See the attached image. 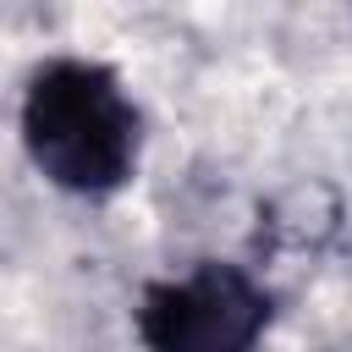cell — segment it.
Instances as JSON below:
<instances>
[{"instance_id":"obj_1","label":"cell","mask_w":352,"mask_h":352,"mask_svg":"<svg viewBox=\"0 0 352 352\" xmlns=\"http://www.w3.org/2000/svg\"><path fill=\"white\" fill-rule=\"evenodd\" d=\"M22 143L33 165L82 198L116 192L138 165V110L99 60H50L22 94Z\"/></svg>"},{"instance_id":"obj_2","label":"cell","mask_w":352,"mask_h":352,"mask_svg":"<svg viewBox=\"0 0 352 352\" xmlns=\"http://www.w3.org/2000/svg\"><path fill=\"white\" fill-rule=\"evenodd\" d=\"M270 324V292L236 264H192L143 292L138 336L148 352H253Z\"/></svg>"}]
</instances>
